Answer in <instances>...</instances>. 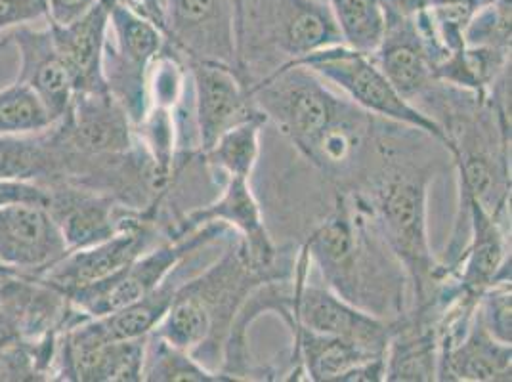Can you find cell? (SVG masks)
<instances>
[{
    "mask_svg": "<svg viewBox=\"0 0 512 382\" xmlns=\"http://www.w3.org/2000/svg\"><path fill=\"white\" fill-rule=\"evenodd\" d=\"M438 373V335L407 329L390 335L384 352V381H434Z\"/></svg>",
    "mask_w": 512,
    "mask_h": 382,
    "instance_id": "ffe728a7",
    "label": "cell"
},
{
    "mask_svg": "<svg viewBox=\"0 0 512 382\" xmlns=\"http://www.w3.org/2000/svg\"><path fill=\"white\" fill-rule=\"evenodd\" d=\"M195 90V123L199 148L207 153L216 140L256 115L249 88L243 85L230 65L190 60Z\"/></svg>",
    "mask_w": 512,
    "mask_h": 382,
    "instance_id": "30bf717a",
    "label": "cell"
},
{
    "mask_svg": "<svg viewBox=\"0 0 512 382\" xmlns=\"http://www.w3.org/2000/svg\"><path fill=\"white\" fill-rule=\"evenodd\" d=\"M222 230L224 224L211 222L192 234L174 237V241L153 247L148 253L121 268L119 272L102 281L73 289L65 293L64 298L83 318L109 316L146 297L169 276V272L184 256L190 255L199 247H205L209 241H213L214 235L220 234Z\"/></svg>",
    "mask_w": 512,
    "mask_h": 382,
    "instance_id": "277c9868",
    "label": "cell"
},
{
    "mask_svg": "<svg viewBox=\"0 0 512 382\" xmlns=\"http://www.w3.org/2000/svg\"><path fill=\"white\" fill-rule=\"evenodd\" d=\"M67 253L64 235L44 205L0 207V266L35 279Z\"/></svg>",
    "mask_w": 512,
    "mask_h": 382,
    "instance_id": "ba28073f",
    "label": "cell"
},
{
    "mask_svg": "<svg viewBox=\"0 0 512 382\" xmlns=\"http://www.w3.org/2000/svg\"><path fill=\"white\" fill-rule=\"evenodd\" d=\"M476 310L484 327L495 339L511 344V279L490 285L478 298Z\"/></svg>",
    "mask_w": 512,
    "mask_h": 382,
    "instance_id": "4316f807",
    "label": "cell"
},
{
    "mask_svg": "<svg viewBox=\"0 0 512 382\" xmlns=\"http://www.w3.org/2000/svg\"><path fill=\"white\" fill-rule=\"evenodd\" d=\"M46 130L39 134L0 136V180L46 186L60 178V159Z\"/></svg>",
    "mask_w": 512,
    "mask_h": 382,
    "instance_id": "d6986e66",
    "label": "cell"
},
{
    "mask_svg": "<svg viewBox=\"0 0 512 382\" xmlns=\"http://www.w3.org/2000/svg\"><path fill=\"white\" fill-rule=\"evenodd\" d=\"M463 203L469 209L472 237L465 258V270L461 274V291L480 297L490 285L501 279V272L507 264V245L497 214L490 213L476 197L465 191Z\"/></svg>",
    "mask_w": 512,
    "mask_h": 382,
    "instance_id": "ac0fdd59",
    "label": "cell"
},
{
    "mask_svg": "<svg viewBox=\"0 0 512 382\" xmlns=\"http://www.w3.org/2000/svg\"><path fill=\"white\" fill-rule=\"evenodd\" d=\"M163 35L192 60L228 65L235 58L234 0H167Z\"/></svg>",
    "mask_w": 512,
    "mask_h": 382,
    "instance_id": "8fae6325",
    "label": "cell"
},
{
    "mask_svg": "<svg viewBox=\"0 0 512 382\" xmlns=\"http://www.w3.org/2000/svg\"><path fill=\"white\" fill-rule=\"evenodd\" d=\"M251 96L306 155L350 111L302 65L278 69L251 88Z\"/></svg>",
    "mask_w": 512,
    "mask_h": 382,
    "instance_id": "3957f363",
    "label": "cell"
},
{
    "mask_svg": "<svg viewBox=\"0 0 512 382\" xmlns=\"http://www.w3.org/2000/svg\"><path fill=\"white\" fill-rule=\"evenodd\" d=\"M377 213L384 239L406 266L419 300L440 277L427 237V182L415 176H394L377 193Z\"/></svg>",
    "mask_w": 512,
    "mask_h": 382,
    "instance_id": "5b68a950",
    "label": "cell"
},
{
    "mask_svg": "<svg viewBox=\"0 0 512 382\" xmlns=\"http://www.w3.org/2000/svg\"><path fill=\"white\" fill-rule=\"evenodd\" d=\"M465 46L511 50V0H490L480 6L470 18Z\"/></svg>",
    "mask_w": 512,
    "mask_h": 382,
    "instance_id": "484cf974",
    "label": "cell"
},
{
    "mask_svg": "<svg viewBox=\"0 0 512 382\" xmlns=\"http://www.w3.org/2000/svg\"><path fill=\"white\" fill-rule=\"evenodd\" d=\"M293 65H302L310 69V73L320 75L323 81L339 86L356 106L365 111L427 132L446 144L453 153V140L448 130L428 117L427 113L409 104V100L390 85L369 54L339 44L308 54Z\"/></svg>",
    "mask_w": 512,
    "mask_h": 382,
    "instance_id": "7a4b0ae2",
    "label": "cell"
},
{
    "mask_svg": "<svg viewBox=\"0 0 512 382\" xmlns=\"http://www.w3.org/2000/svg\"><path fill=\"white\" fill-rule=\"evenodd\" d=\"M211 222H220L224 226L228 224L243 235V245L239 251L256 272L272 268L276 260V249L266 234L258 203L249 188V178L228 176L226 188L218 201H214L209 207L186 214L182 222H178L176 237L192 234Z\"/></svg>",
    "mask_w": 512,
    "mask_h": 382,
    "instance_id": "4fadbf2b",
    "label": "cell"
},
{
    "mask_svg": "<svg viewBox=\"0 0 512 382\" xmlns=\"http://www.w3.org/2000/svg\"><path fill=\"white\" fill-rule=\"evenodd\" d=\"M98 0H46V22L69 25L96 4Z\"/></svg>",
    "mask_w": 512,
    "mask_h": 382,
    "instance_id": "f546056e",
    "label": "cell"
},
{
    "mask_svg": "<svg viewBox=\"0 0 512 382\" xmlns=\"http://www.w3.org/2000/svg\"><path fill=\"white\" fill-rule=\"evenodd\" d=\"M308 379L320 382L384 381V356L354 340L295 327Z\"/></svg>",
    "mask_w": 512,
    "mask_h": 382,
    "instance_id": "2e32d148",
    "label": "cell"
},
{
    "mask_svg": "<svg viewBox=\"0 0 512 382\" xmlns=\"http://www.w3.org/2000/svg\"><path fill=\"white\" fill-rule=\"evenodd\" d=\"M442 381H511V344L495 339L478 310L467 333L438 354Z\"/></svg>",
    "mask_w": 512,
    "mask_h": 382,
    "instance_id": "e0dca14e",
    "label": "cell"
},
{
    "mask_svg": "<svg viewBox=\"0 0 512 382\" xmlns=\"http://www.w3.org/2000/svg\"><path fill=\"white\" fill-rule=\"evenodd\" d=\"M58 331L0 348V382H44L54 377Z\"/></svg>",
    "mask_w": 512,
    "mask_h": 382,
    "instance_id": "603a6c76",
    "label": "cell"
},
{
    "mask_svg": "<svg viewBox=\"0 0 512 382\" xmlns=\"http://www.w3.org/2000/svg\"><path fill=\"white\" fill-rule=\"evenodd\" d=\"M342 41L348 48L373 56L381 46L386 14L381 0H329Z\"/></svg>",
    "mask_w": 512,
    "mask_h": 382,
    "instance_id": "7402d4cb",
    "label": "cell"
},
{
    "mask_svg": "<svg viewBox=\"0 0 512 382\" xmlns=\"http://www.w3.org/2000/svg\"><path fill=\"white\" fill-rule=\"evenodd\" d=\"M44 188L48 191L46 209L56 220L69 251L86 249L113 237L132 213L111 195L69 180H56Z\"/></svg>",
    "mask_w": 512,
    "mask_h": 382,
    "instance_id": "9c48e42d",
    "label": "cell"
},
{
    "mask_svg": "<svg viewBox=\"0 0 512 382\" xmlns=\"http://www.w3.org/2000/svg\"><path fill=\"white\" fill-rule=\"evenodd\" d=\"M48 191L37 182L0 180V207L12 203H39L46 207Z\"/></svg>",
    "mask_w": 512,
    "mask_h": 382,
    "instance_id": "f1b7e54d",
    "label": "cell"
},
{
    "mask_svg": "<svg viewBox=\"0 0 512 382\" xmlns=\"http://www.w3.org/2000/svg\"><path fill=\"white\" fill-rule=\"evenodd\" d=\"M115 2L117 0H98L85 16L69 25L46 22L69 69L75 94L109 92L102 58L109 29V14Z\"/></svg>",
    "mask_w": 512,
    "mask_h": 382,
    "instance_id": "9a60e30c",
    "label": "cell"
},
{
    "mask_svg": "<svg viewBox=\"0 0 512 382\" xmlns=\"http://www.w3.org/2000/svg\"><path fill=\"white\" fill-rule=\"evenodd\" d=\"M29 277L22 276L14 270L0 266V310L10 304L16 297H20L23 289L29 285Z\"/></svg>",
    "mask_w": 512,
    "mask_h": 382,
    "instance_id": "4dcf8cb0",
    "label": "cell"
},
{
    "mask_svg": "<svg viewBox=\"0 0 512 382\" xmlns=\"http://www.w3.org/2000/svg\"><path fill=\"white\" fill-rule=\"evenodd\" d=\"M4 44H14L20 52L18 83L35 92L54 121H60L71 106L75 90L50 27H16L0 37V48Z\"/></svg>",
    "mask_w": 512,
    "mask_h": 382,
    "instance_id": "7c38bea8",
    "label": "cell"
},
{
    "mask_svg": "<svg viewBox=\"0 0 512 382\" xmlns=\"http://www.w3.org/2000/svg\"><path fill=\"white\" fill-rule=\"evenodd\" d=\"M142 381L150 382H222L241 381L230 373H216L192 358L190 352L172 346L150 333L146 339Z\"/></svg>",
    "mask_w": 512,
    "mask_h": 382,
    "instance_id": "44dd1931",
    "label": "cell"
},
{
    "mask_svg": "<svg viewBox=\"0 0 512 382\" xmlns=\"http://www.w3.org/2000/svg\"><path fill=\"white\" fill-rule=\"evenodd\" d=\"M155 235L157 230L151 218L130 213L123 228L113 237L86 249L69 251L35 279L64 297L73 289L106 279L148 253L155 245Z\"/></svg>",
    "mask_w": 512,
    "mask_h": 382,
    "instance_id": "8992f818",
    "label": "cell"
},
{
    "mask_svg": "<svg viewBox=\"0 0 512 382\" xmlns=\"http://www.w3.org/2000/svg\"><path fill=\"white\" fill-rule=\"evenodd\" d=\"M384 6L386 27L381 46L373 52L375 64L406 100L421 94L434 79V62L415 14Z\"/></svg>",
    "mask_w": 512,
    "mask_h": 382,
    "instance_id": "5bb4252c",
    "label": "cell"
},
{
    "mask_svg": "<svg viewBox=\"0 0 512 382\" xmlns=\"http://www.w3.org/2000/svg\"><path fill=\"white\" fill-rule=\"evenodd\" d=\"M266 115H256L253 119L224 132L213 148L205 155L214 167L224 170L226 176L251 178L258 159V136Z\"/></svg>",
    "mask_w": 512,
    "mask_h": 382,
    "instance_id": "cb8c5ba5",
    "label": "cell"
},
{
    "mask_svg": "<svg viewBox=\"0 0 512 382\" xmlns=\"http://www.w3.org/2000/svg\"><path fill=\"white\" fill-rule=\"evenodd\" d=\"M342 41L329 0H234L235 58L279 69Z\"/></svg>",
    "mask_w": 512,
    "mask_h": 382,
    "instance_id": "6da1fadb",
    "label": "cell"
},
{
    "mask_svg": "<svg viewBox=\"0 0 512 382\" xmlns=\"http://www.w3.org/2000/svg\"><path fill=\"white\" fill-rule=\"evenodd\" d=\"M54 123V117L27 86L16 81L0 90V136L39 134Z\"/></svg>",
    "mask_w": 512,
    "mask_h": 382,
    "instance_id": "d4e9b609",
    "label": "cell"
},
{
    "mask_svg": "<svg viewBox=\"0 0 512 382\" xmlns=\"http://www.w3.org/2000/svg\"><path fill=\"white\" fill-rule=\"evenodd\" d=\"M37 20H46V0H0V37Z\"/></svg>",
    "mask_w": 512,
    "mask_h": 382,
    "instance_id": "83f0119b",
    "label": "cell"
},
{
    "mask_svg": "<svg viewBox=\"0 0 512 382\" xmlns=\"http://www.w3.org/2000/svg\"><path fill=\"white\" fill-rule=\"evenodd\" d=\"M306 268L308 253L304 249V255L300 258L299 279L291 297L289 321L293 329L300 327L318 335L354 340L371 352L384 356L392 333L383 321L358 310L356 304L325 287L310 285L306 281Z\"/></svg>",
    "mask_w": 512,
    "mask_h": 382,
    "instance_id": "52a82bcc",
    "label": "cell"
}]
</instances>
